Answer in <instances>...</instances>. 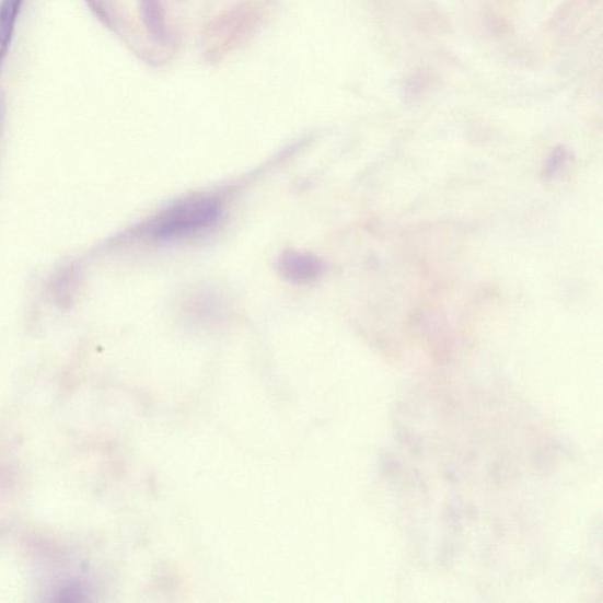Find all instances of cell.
Returning <instances> with one entry per match:
<instances>
[{
    "label": "cell",
    "instance_id": "2",
    "mask_svg": "<svg viewBox=\"0 0 603 603\" xmlns=\"http://www.w3.org/2000/svg\"><path fill=\"white\" fill-rule=\"evenodd\" d=\"M278 270L286 280L304 285L317 280L324 266L321 259L311 254L287 252L278 259Z\"/></svg>",
    "mask_w": 603,
    "mask_h": 603
},
{
    "label": "cell",
    "instance_id": "4",
    "mask_svg": "<svg viewBox=\"0 0 603 603\" xmlns=\"http://www.w3.org/2000/svg\"><path fill=\"white\" fill-rule=\"evenodd\" d=\"M141 12L144 25L151 38L164 43L167 28L164 20L162 0H141Z\"/></svg>",
    "mask_w": 603,
    "mask_h": 603
},
{
    "label": "cell",
    "instance_id": "1",
    "mask_svg": "<svg viewBox=\"0 0 603 603\" xmlns=\"http://www.w3.org/2000/svg\"><path fill=\"white\" fill-rule=\"evenodd\" d=\"M221 214V200L211 196H194L154 216L138 230V234L153 242L175 241L202 233L218 223Z\"/></svg>",
    "mask_w": 603,
    "mask_h": 603
},
{
    "label": "cell",
    "instance_id": "3",
    "mask_svg": "<svg viewBox=\"0 0 603 603\" xmlns=\"http://www.w3.org/2000/svg\"><path fill=\"white\" fill-rule=\"evenodd\" d=\"M24 0H2L0 3V66L5 59Z\"/></svg>",
    "mask_w": 603,
    "mask_h": 603
}]
</instances>
